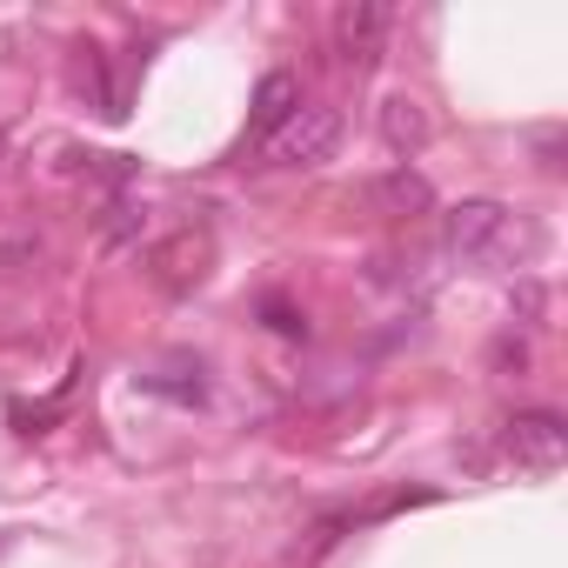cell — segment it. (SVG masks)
<instances>
[{
    "label": "cell",
    "instance_id": "obj_9",
    "mask_svg": "<svg viewBox=\"0 0 568 568\" xmlns=\"http://www.w3.org/2000/svg\"><path fill=\"white\" fill-rule=\"evenodd\" d=\"M267 328H274V335H308V322H302L288 302H267Z\"/></svg>",
    "mask_w": 568,
    "mask_h": 568
},
{
    "label": "cell",
    "instance_id": "obj_5",
    "mask_svg": "<svg viewBox=\"0 0 568 568\" xmlns=\"http://www.w3.org/2000/svg\"><path fill=\"white\" fill-rule=\"evenodd\" d=\"M302 114V81L295 74H261V88H254V108H247V141H274L281 128H288Z\"/></svg>",
    "mask_w": 568,
    "mask_h": 568
},
{
    "label": "cell",
    "instance_id": "obj_1",
    "mask_svg": "<svg viewBox=\"0 0 568 568\" xmlns=\"http://www.w3.org/2000/svg\"><path fill=\"white\" fill-rule=\"evenodd\" d=\"M442 241H448L455 261H475V267H521V254L535 247V234L501 201H462V207H448Z\"/></svg>",
    "mask_w": 568,
    "mask_h": 568
},
{
    "label": "cell",
    "instance_id": "obj_4",
    "mask_svg": "<svg viewBox=\"0 0 568 568\" xmlns=\"http://www.w3.org/2000/svg\"><path fill=\"white\" fill-rule=\"evenodd\" d=\"M335 48H342V68L368 74L388 48V8H375V0H362V8H342L335 21Z\"/></svg>",
    "mask_w": 568,
    "mask_h": 568
},
{
    "label": "cell",
    "instance_id": "obj_7",
    "mask_svg": "<svg viewBox=\"0 0 568 568\" xmlns=\"http://www.w3.org/2000/svg\"><path fill=\"white\" fill-rule=\"evenodd\" d=\"M382 141H388V154H402V168H408V154L428 148V108L408 101V94H388V101H382Z\"/></svg>",
    "mask_w": 568,
    "mask_h": 568
},
{
    "label": "cell",
    "instance_id": "obj_6",
    "mask_svg": "<svg viewBox=\"0 0 568 568\" xmlns=\"http://www.w3.org/2000/svg\"><path fill=\"white\" fill-rule=\"evenodd\" d=\"M368 201H375L388 221H422V214H435V187H428L415 168H388V174L368 187Z\"/></svg>",
    "mask_w": 568,
    "mask_h": 568
},
{
    "label": "cell",
    "instance_id": "obj_8",
    "mask_svg": "<svg viewBox=\"0 0 568 568\" xmlns=\"http://www.w3.org/2000/svg\"><path fill=\"white\" fill-rule=\"evenodd\" d=\"M187 254L201 261V254H207V241L181 234L174 247H161V288H174V295H181V288H194V281H201V267H187Z\"/></svg>",
    "mask_w": 568,
    "mask_h": 568
},
{
    "label": "cell",
    "instance_id": "obj_2",
    "mask_svg": "<svg viewBox=\"0 0 568 568\" xmlns=\"http://www.w3.org/2000/svg\"><path fill=\"white\" fill-rule=\"evenodd\" d=\"M501 455L521 475H555L568 462V422L555 408H521V415L501 422Z\"/></svg>",
    "mask_w": 568,
    "mask_h": 568
},
{
    "label": "cell",
    "instance_id": "obj_3",
    "mask_svg": "<svg viewBox=\"0 0 568 568\" xmlns=\"http://www.w3.org/2000/svg\"><path fill=\"white\" fill-rule=\"evenodd\" d=\"M267 148H274V161H288V168H322L342 148V114L335 108H302Z\"/></svg>",
    "mask_w": 568,
    "mask_h": 568
}]
</instances>
